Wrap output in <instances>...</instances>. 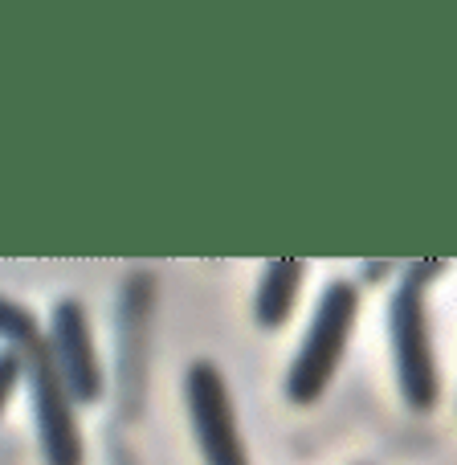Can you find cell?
<instances>
[{
    "mask_svg": "<svg viewBox=\"0 0 457 465\" xmlns=\"http://www.w3.org/2000/svg\"><path fill=\"white\" fill-rule=\"evenodd\" d=\"M445 270H450V262H409L401 286L388 298V343H392L396 384H401V396L412 412H433L437 401H442L425 290Z\"/></svg>",
    "mask_w": 457,
    "mask_h": 465,
    "instance_id": "1",
    "label": "cell"
},
{
    "mask_svg": "<svg viewBox=\"0 0 457 465\" xmlns=\"http://www.w3.org/2000/svg\"><path fill=\"white\" fill-rule=\"evenodd\" d=\"M355 319H360V286L347 278H335L323 286L319 306H314V319L303 335L294 363L286 371V401L306 409V404L323 401V392L331 388L343 351L352 343Z\"/></svg>",
    "mask_w": 457,
    "mask_h": 465,
    "instance_id": "2",
    "label": "cell"
},
{
    "mask_svg": "<svg viewBox=\"0 0 457 465\" xmlns=\"http://www.w3.org/2000/svg\"><path fill=\"white\" fill-rule=\"evenodd\" d=\"M21 363H25L29 392H33L41 458H45V465H82L86 453H82V433H78V420H74V401L62 388V376H57V368H54V355H49L45 335H41L33 347H25Z\"/></svg>",
    "mask_w": 457,
    "mask_h": 465,
    "instance_id": "3",
    "label": "cell"
},
{
    "mask_svg": "<svg viewBox=\"0 0 457 465\" xmlns=\"http://www.w3.org/2000/svg\"><path fill=\"white\" fill-rule=\"evenodd\" d=\"M184 401L204 465H249L245 441H241L237 429V412H233L229 380L217 363L196 360L184 371Z\"/></svg>",
    "mask_w": 457,
    "mask_h": 465,
    "instance_id": "4",
    "label": "cell"
},
{
    "mask_svg": "<svg viewBox=\"0 0 457 465\" xmlns=\"http://www.w3.org/2000/svg\"><path fill=\"white\" fill-rule=\"evenodd\" d=\"M49 355L62 376V388L74 404H94L103 396V368L94 355V335H90L86 306L78 298H62L49 319Z\"/></svg>",
    "mask_w": 457,
    "mask_h": 465,
    "instance_id": "5",
    "label": "cell"
},
{
    "mask_svg": "<svg viewBox=\"0 0 457 465\" xmlns=\"http://www.w3.org/2000/svg\"><path fill=\"white\" fill-rule=\"evenodd\" d=\"M306 278V262L298 257H273L262 265V278H257V294H253V322L262 331H282L286 319L294 314L298 290Z\"/></svg>",
    "mask_w": 457,
    "mask_h": 465,
    "instance_id": "6",
    "label": "cell"
},
{
    "mask_svg": "<svg viewBox=\"0 0 457 465\" xmlns=\"http://www.w3.org/2000/svg\"><path fill=\"white\" fill-rule=\"evenodd\" d=\"M0 339H5L8 347H16V351L37 343L41 331H37L33 311H25V306L13 302V298H0Z\"/></svg>",
    "mask_w": 457,
    "mask_h": 465,
    "instance_id": "7",
    "label": "cell"
},
{
    "mask_svg": "<svg viewBox=\"0 0 457 465\" xmlns=\"http://www.w3.org/2000/svg\"><path fill=\"white\" fill-rule=\"evenodd\" d=\"M21 380H25L21 351H16V347H5V351H0V412H5V404L13 401V392H16Z\"/></svg>",
    "mask_w": 457,
    "mask_h": 465,
    "instance_id": "8",
    "label": "cell"
},
{
    "mask_svg": "<svg viewBox=\"0 0 457 465\" xmlns=\"http://www.w3.org/2000/svg\"><path fill=\"white\" fill-rule=\"evenodd\" d=\"M388 273H392V262H363L360 265V278L368 282V286H376V282L388 278Z\"/></svg>",
    "mask_w": 457,
    "mask_h": 465,
    "instance_id": "9",
    "label": "cell"
}]
</instances>
